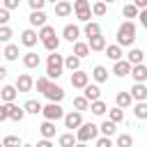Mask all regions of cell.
I'll return each instance as SVG.
<instances>
[{"label":"cell","instance_id":"6da1fadb","mask_svg":"<svg viewBox=\"0 0 147 147\" xmlns=\"http://www.w3.org/2000/svg\"><path fill=\"white\" fill-rule=\"evenodd\" d=\"M62 69H64V57L60 53H51L46 60V76L51 80H57L62 76Z\"/></svg>","mask_w":147,"mask_h":147},{"label":"cell","instance_id":"7a4b0ae2","mask_svg":"<svg viewBox=\"0 0 147 147\" xmlns=\"http://www.w3.org/2000/svg\"><path fill=\"white\" fill-rule=\"evenodd\" d=\"M136 41V23L133 21H124L117 28V44L119 46H131Z\"/></svg>","mask_w":147,"mask_h":147},{"label":"cell","instance_id":"3957f363","mask_svg":"<svg viewBox=\"0 0 147 147\" xmlns=\"http://www.w3.org/2000/svg\"><path fill=\"white\" fill-rule=\"evenodd\" d=\"M99 133H101V129H99L96 124L85 122V124L76 131V138H78V142H87V140H96V138H99Z\"/></svg>","mask_w":147,"mask_h":147},{"label":"cell","instance_id":"277c9868","mask_svg":"<svg viewBox=\"0 0 147 147\" xmlns=\"http://www.w3.org/2000/svg\"><path fill=\"white\" fill-rule=\"evenodd\" d=\"M46 119H51V122H57V119H64V110H62V106L60 103H46L44 106V113H41Z\"/></svg>","mask_w":147,"mask_h":147},{"label":"cell","instance_id":"5b68a950","mask_svg":"<svg viewBox=\"0 0 147 147\" xmlns=\"http://www.w3.org/2000/svg\"><path fill=\"white\" fill-rule=\"evenodd\" d=\"M83 124H85V122H83V113L71 110V113H67V115H64V126H67V129H71V131H74V129L78 131Z\"/></svg>","mask_w":147,"mask_h":147},{"label":"cell","instance_id":"8992f818","mask_svg":"<svg viewBox=\"0 0 147 147\" xmlns=\"http://www.w3.org/2000/svg\"><path fill=\"white\" fill-rule=\"evenodd\" d=\"M71 85L76 87V90H85L87 85H90V74H85V71H74L71 74Z\"/></svg>","mask_w":147,"mask_h":147},{"label":"cell","instance_id":"52a82bcc","mask_svg":"<svg viewBox=\"0 0 147 147\" xmlns=\"http://www.w3.org/2000/svg\"><path fill=\"white\" fill-rule=\"evenodd\" d=\"M37 41H39V32H37V30L28 28V30H23V32H21V44H23V46L32 48V46H37Z\"/></svg>","mask_w":147,"mask_h":147},{"label":"cell","instance_id":"ba28073f","mask_svg":"<svg viewBox=\"0 0 147 147\" xmlns=\"http://www.w3.org/2000/svg\"><path fill=\"white\" fill-rule=\"evenodd\" d=\"M51 103H60L62 99H64V90L60 87V85H55V83H51V87H48V92L44 94Z\"/></svg>","mask_w":147,"mask_h":147},{"label":"cell","instance_id":"9c48e42d","mask_svg":"<svg viewBox=\"0 0 147 147\" xmlns=\"http://www.w3.org/2000/svg\"><path fill=\"white\" fill-rule=\"evenodd\" d=\"M16 87H18V92H30V90L34 87V78H32L30 74H21V76L16 78Z\"/></svg>","mask_w":147,"mask_h":147},{"label":"cell","instance_id":"30bf717a","mask_svg":"<svg viewBox=\"0 0 147 147\" xmlns=\"http://www.w3.org/2000/svg\"><path fill=\"white\" fill-rule=\"evenodd\" d=\"M16 94H18V87L16 85H2V90H0L2 103H14L16 101Z\"/></svg>","mask_w":147,"mask_h":147},{"label":"cell","instance_id":"8fae6325","mask_svg":"<svg viewBox=\"0 0 147 147\" xmlns=\"http://www.w3.org/2000/svg\"><path fill=\"white\" fill-rule=\"evenodd\" d=\"M131 69H133V64H131L129 60H119V62H115V67H113V74H115L117 78H124L126 74H131Z\"/></svg>","mask_w":147,"mask_h":147},{"label":"cell","instance_id":"7c38bea8","mask_svg":"<svg viewBox=\"0 0 147 147\" xmlns=\"http://www.w3.org/2000/svg\"><path fill=\"white\" fill-rule=\"evenodd\" d=\"M46 18H48V16H46V14H44V9H41V11H30V18H28V21H30V25H32V28H39V30H41L44 25H48V23H46Z\"/></svg>","mask_w":147,"mask_h":147},{"label":"cell","instance_id":"4fadbf2b","mask_svg":"<svg viewBox=\"0 0 147 147\" xmlns=\"http://www.w3.org/2000/svg\"><path fill=\"white\" fill-rule=\"evenodd\" d=\"M129 92H131L133 101H147V85L145 83H136Z\"/></svg>","mask_w":147,"mask_h":147},{"label":"cell","instance_id":"5bb4252c","mask_svg":"<svg viewBox=\"0 0 147 147\" xmlns=\"http://www.w3.org/2000/svg\"><path fill=\"white\" fill-rule=\"evenodd\" d=\"M62 37H64L67 41H74V44H76V41H78V37H80V28L69 23V25H64V30H62Z\"/></svg>","mask_w":147,"mask_h":147},{"label":"cell","instance_id":"9a60e30c","mask_svg":"<svg viewBox=\"0 0 147 147\" xmlns=\"http://www.w3.org/2000/svg\"><path fill=\"white\" fill-rule=\"evenodd\" d=\"M83 96H85L90 103L99 101V99H101V90H99V85H87V87L83 90Z\"/></svg>","mask_w":147,"mask_h":147},{"label":"cell","instance_id":"2e32d148","mask_svg":"<svg viewBox=\"0 0 147 147\" xmlns=\"http://www.w3.org/2000/svg\"><path fill=\"white\" fill-rule=\"evenodd\" d=\"M131 76H133L136 83H145V80H147V64H145V62H142V64H136V67L131 69Z\"/></svg>","mask_w":147,"mask_h":147},{"label":"cell","instance_id":"e0dca14e","mask_svg":"<svg viewBox=\"0 0 147 147\" xmlns=\"http://www.w3.org/2000/svg\"><path fill=\"white\" fill-rule=\"evenodd\" d=\"M71 11H74V5H71V2H67V0H60V2L55 5V16H60V18L69 16Z\"/></svg>","mask_w":147,"mask_h":147},{"label":"cell","instance_id":"ac0fdd59","mask_svg":"<svg viewBox=\"0 0 147 147\" xmlns=\"http://www.w3.org/2000/svg\"><path fill=\"white\" fill-rule=\"evenodd\" d=\"M103 53H106V57L113 60V62H119V60H122V46H119V44H110Z\"/></svg>","mask_w":147,"mask_h":147},{"label":"cell","instance_id":"d6986e66","mask_svg":"<svg viewBox=\"0 0 147 147\" xmlns=\"http://www.w3.org/2000/svg\"><path fill=\"white\" fill-rule=\"evenodd\" d=\"M126 60H129V62L136 67V64H142L147 57H145V53H142L140 48H131V51H129V55H126Z\"/></svg>","mask_w":147,"mask_h":147},{"label":"cell","instance_id":"ffe728a7","mask_svg":"<svg viewBox=\"0 0 147 147\" xmlns=\"http://www.w3.org/2000/svg\"><path fill=\"white\" fill-rule=\"evenodd\" d=\"M115 101H117V106H119V108H129V106L133 103V96H131V92H129V90H124V92H117Z\"/></svg>","mask_w":147,"mask_h":147},{"label":"cell","instance_id":"44dd1931","mask_svg":"<svg viewBox=\"0 0 147 147\" xmlns=\"http://www.w3.org/2000/svg\"><path fill=\"white\" fill-rule=\"evenodd\" d=\"M83 32H85V37H87V39L99 37V34H101V25H99V23H94V21H90V23H85Z\"/></svg>","mask_w":147,"mask_h":147},{"label":"cell","instance_id":"7402d4cb","mask_svg":"<svg viewBox=\"0 0 147 147\" xmlns=\"http://www.w3.org/2000/svg\"><path fill=\"white\" fill-rule=\"evenodd\" d=\"M87 44H90V48H92V51H106V48H108V44H106V37H103V34L87 39Z\"/></svg>","mask_w":147,"mask_h":147},{"label":"cell","instance_id":"603a6c76","mask_svg":"<svg viewBox=\"0 0 147 147\" xmlns=\"http://www.w3.org/2000/svg\"><path fill=\"white\" fill-rule=\"evenodd\" d=\"M39 62H41V60H39V55H37V53H32V51L23 55V64H25V69H37V67H39Z\"/></svg>","mask_w":147,"mask_h":147},{"label":"cell","instance_id":"cb8c5ba5","mask_svg":"<svg viewBox=\"0 0 147 147\" xmlns=\"http://www.w3.org/2000/svg\"><path fill=\"white\" fill-rule=\"evenodd\" d=\"M64 69H69L71 74H74V71H78V69H80V57H78V55H74V53H71V55H67V57H64Z\"/></svg>","mask_w":147,"mask_h":147},{"label":"cell","instance_id":"d4e9b609","mask_svg":"<svg viewBox=\"0 0 147 147\" xmlns=\"http://www.w3.org/2000/svg\"><path fill=\"white\" fill-rule=\"evenodd\" d=\"M92 78H94L96 83H106V80H108V69H106L103 64H96V67L92 69Z\"/></svg>","mask_w":147,"mask_h":147},{"label":"cell","instance_id":"484cf974","mask_svg":"<svg viewBox=\"0 0 147 147\" xmlns=\"http://www.w3.org/2000/svg\"><path fill=\"white\" fill-rule=\"evenodd\" d=\"M23 108H25V113H30V115H37V113H44V106L37 101V99H28L25 103H23Z\"/></svg>","mask_w":147,"mask_h":147},{"label":"cell","instance_id":"4316f807","mask_svg":"<svg viewBox=\"0 0 147 147\" xmlns=\"http://www.w3.org/2000/svg\"><path fill=\"white\" fill-rule=\"evenodd\" d=\"M39 133L44 136V138H55V122H51V119H46L41 126H39Z\"/></svg>","mask_w":147,"mask_h":147},{"label":"cell","instance_id":"83f0119b","mask_svg":"<svg viewBox=\"0 0 147 147\" xmlns=\"http://www.w3.org/2000/svg\"><path fill=\"white\" fill-rule=\"evenodd\" d=\"M23 117H25V108H21V106H16V103H9V119L21 122Z\"/></svg>","mask_w":147,"mask_h":147},{"label":"cell","instance_id":"f1b7e54d","mask_svg":"<svg viewBox=\"0 0 147 147\" xmlns=\"http://www.w3.org/2000/svg\"><path fill=\"white\" fill-rule=\"evenodd\" d=\"M101 136H106V138H113L115 136V131H117V124L115 122H110V119H106V122H101Z\"/></svg>","mask_w":147,"mask_h":147},{"label":"cell","instance_id":"f546056e","mask_svg":"<svg viewBox=\"0 0 147 147\" xmlns=\"http://www.w3.org/2000/svg\"><path fill=\"white\" fill-rule=\"evenodd\" d=\"M57 142H60V147H76V145H78V138H76L74 133H62V136L57 138Z\"/></svg>","mask_w":147,"mask_h":147},{"label":"cell","instance_id":"4dcf8cb0","mask_svg":"<svg viewBox=\"0 0 147 147\" xmlns=\"http://www.w3.org/2000/svg\"><path fill=\"white\" fill-rule=\"evenodd\" d=\"M122 14H124V18H129V21H131V18H138V16H140V9H138L133 2H129V5H124V7H122Z\"/></svg>","mask_w":147,"mask_h":147},{"label":"cell","instance_id":"1f68e13d","mask_svg":"<svg viewBox=\"0 0 147 147\" xmlns=\"http://www.w3.org/2000/svg\"><path fill=\"white\" fill-rule=\"evenodd\" d=\"M90 51H92V48H90V44H85V41H76V44H74V55H78L80 60H83L85 55H90Z\"/></svg>","mask_w":147,"mask_h":147},{"label":"cell","instance_id":"d6a6232c","mask_svg":"<svg viewBox=\"0 0 147 147\" xmlns=\"http://www.w3.org/2000/svg\"><path fill=\"white\" fill-rule=\"evenodd\" d=\"M2 55H5L7 62H14V60L18 57V46H16V44H7L5 51H2Z\"/></svg>","mask_w":147,"mask_h":147},{"label":"cell","instance_id":"836d02e7","mask_svg":"<svg viewBox=\"0 0 147 147\" xmlns=\"http://www.w3.org/2000/svg\"><path fill=\"white\" fill-rule=\"evenodd\" d=\"M133 115H136L138 119H147V101H138V103L133 106Z\"/></svg>","mask_w":147,"mask_h":147},{"label":"cell","instance_id":"e575fe53","mask_svg":"<svg viewBox=\"0 0 147 147\" xmlns=\"http://www.w3.org/2000/svg\"><path fill=\"white\" fill-rule=\"evenodd\" d=\"M53 37H55V28H53V25H44V28L39 30V39H41V44L48 41V39H53Z\"/></svg>","mask_w":147,"mask_h":147},{"label":"cell","instance_id":"d590c367","mask_svg":"<svg viewBox=\"0 0 147 147\" xmlns=\"http://www.w3.org/2000/svg\"><path fill=\"white\" fill-rule=\"evenodd\" d=\"M34 85H37V92L46 94V92H48V87H51V78H48V76H41V78H37V80H34Z\"/></svg>","mask_w":147,"mask_h":147},{"label":"cell","instance_id":"8d00e7d4","mask_svg":"<svg viewBox=\"0 0 147 147\" xmlns=\"http://www.w3.org/2000/svg\"><path fill=\"white\" fill-rule=\"evenodd\" d=\"M74 108H76L78 113H83V110H90V108H92V103H90L85 96H76V99H74Z\"/></svg>","mask_w":147,"mask_h":147},{"label":"cell","instance_id":"74e56055","mask_svg":"<svg viewBox=\"0 0 147 147\" xmlns=\"http://www.w3.org/2000/svg\"><path fill=\"white\" fill-rule=\"evenodd\" d=\"M115 147H133V138L129 133H119L115 140Z\"/></svg>","mask_w":147,"mask_h":147},{"label":"cell","instance_id":"f35d334b","mask_svg":"<svg viewBox=\"0 0 147 147\" xmlns=\"http://www.w3.org/2000/svg\"><path fill=\"white\" fill-rule=\"evenodd\" d=\"M74 11L76 14H85V11H92V7H90L87 0H74Z\"/></svg>","mask_w":147,"mask_h":147},{"label":"cell","instance_id":"ab89813d","mask_svg":"<svg viewBox=\"0 0 147 147\" xmlns=\"http://www.w3.org/2000/svg\"><path fill=\"white\" fill-rule=\"evenodd\" d=\"M2 147H23V142H21L18 136H5L2 138Z\"/></svg>","mask_w":147,"mask_h":147},{"label":"cell","instance_id":"60d3db41","mask_svg":"<svg viewBox=\"0 0 147 147\" xmlns=\"http://www.w3.org/2000/svg\"><path fill=\"white\" fill-rule=\"evenodd\" d=\"M90 110H92L94 115H99V117H101V115H106V113H108V106L99 99V101H94V103H92V108H90Z\"/></svg>","mask_w":147,"mask_h":147},{"label":"cell","instance_id":"b9f144b4","mask_svg":"<svg viewBox=\"0 0 147 147\" xmlns=\"http://www.w3.org/2000/svg\"><path fill=\"white\" fill-rule=\"evenodd\" d=\"M124 119V108H119V106H115V108H110V122H115V124H119Z\"/></svg>","mask_w":147,"mask_h":147},{"label":"cell","instance_id":"7bdbcfd3","mask_svg":"<svg viewBox=\"0 0 147 147\" xmlns=\"http://www.w3.org/2000/svg\"><path fill=\"white\" fill-rule=\"evenodd\" d=\"M106 9H108V5H106L103 0H96V2L92 5V14H94V16H103Z\"/></svg>","mask_w":147,"mask_h":147},{"label":"cell","instance_id":"ee69618b","mask_svg":"<svg viewBox=\"0 0 147 147\" xmlns=\"http://www.w3.org/2000/svg\"><path fill=\"white\" fill-rule=\"evenodd\" d=\"M44 48H46L48 53H57V48H60V39H57V37H53V39L44 41Z\"/></svg>","mask_w":147,"mask_h":147},{"label":"cell","instance_id":"f6af8a7d","mask_svg":"<svg viewBox=\"0 0 147 147\" xmlns=\"http://www.w3.org/2000/svg\"><path fill=\"white\" fill-rule=\"evenodd\" d=\"M9 39H11V28H9V25H2V28H0V41L9 44Z\"/></svg>","mask_w":147,"mask_h":147},{"label":"cell","instance_id":"bcb514c9","mask_svg":"<svg viewBox=\"0 0 147 147\" xmlns=\"http://www.w3.org/2000/svg\"><path fill=\"white\" fill-rule=\"evenodd\" d=\"M46 2H48V0H28V5H30V9H32V11H41Z\"/></svg>","mask_w":147,"mask_h":147},{"label":"cell","instance_id":"7dc6e473","mask_svg":"<svg viewBox=\"0 0 147 147\" xmlns=\"http://www.w3.org/2000/svg\"><path fill=\"white\" fill-rule=\"evenodd\" d=\"M9 119V103H2L0 106V122H7Z\"/></svg>","mask_w":147,"mask_h":147},{"label":"cell","instance_id":"c3c4849f","mask_svg":"<svg viewBox=\"0 0 147 147\" xmlns=\"http://www.w3.org/2000/svg\"><path fill=\"white\" fill-rule=\"evenodd\" d=\"M96 147H113V140L106 138V136H101V138H96Z\"/></svg>","mask_w":147,"mask_h":147},{"label":"cell","instance_id":"681fc988","mask_svg":"<svg viewBox=\"0 0 147 147\" xmlns=\"http://www.w3.org/2000/svg\"><path fill=\"white\" fill-rule=\"evenodd\" d=\"M7 21H9V9H5V7H2V9H0V23H2V25H7Z\"/></svg>","mask_w":147,"mask_h":147},{"label":"cell","instance_id":"f907efd6","mask_svg":"<svg viewBox=\"0 0 147 147\" xmlns=\"http://www.w3.org/2000/svg\"><path fill=\"white\" fill-rule=\"evenodd\" d=\"M2 7L5 9H16L18 7V0H2Z\"/></svg>","mask_w":147,"mask_h":147},{"label":"cell","instance_id":"816d5d0a","mask_svg":"<svg viewBox=\"0 0 147 147\" xmlns=\"http://www.w3.org/2000/svg\"><path fill=\"white\" fill-rule=\"evenodd\" d=\"M138 18H140V25L147 30V9H140V16Z\"/></svg>","mask_w":147,"mask_h":147},{"label":"cell","instance_id":"f5cc1de1","mask_svg":"<svg viewBox=\"0 0 147 147\" xmlns=\"http://www.w3.org/2000/svg\"><path fill=\"white\" fill-rule=\"evenodd\" d=\"M34 147H53V142H51L48 138H44V140H39V142L34 145Z\"/></svg>","mask_w":147,"mask_h":147},{"label":"cell","instance_id":"db71d44e","mask_svg":"<svg viewBox=\"0 0 147 147\" xmlns=\"http://www.w3.org/2000/svg\"><path fill=\"white\" fill-rule=\"evenodd\" d=\"M133 5H136L138 9H147V0H133Z\"/></svg>","mask_w":147,"mask_h":147},{"label":"cell","instance_id":"11a10c76","mask_svg":"<svg viewBox=\"0 0 147 147\" xmlns=\"http://www.w3.org/2000/svg\"><path fill=\"white\" fill-rule=\"evenodd\" d=\"M76 147H87V145H85V142H78V145H76Z\"/></svg>","mask_w":147,"mask_h":147},{"label":"cell","instance_id":"9f6ffc18","mask_svg":"<svg viewBox=\"0 0 147 147\" xmlns=\"http://www.w3.org/2000/svg\"><path fill=\"white\" fill-rule=\"evenodd\" d=\"M48 2H53V5H57V2H60V0H48Z\"/></svg>","mask_w":147,"mask_h":147},{"label":"cell","instance_id":"6f0895ef","mask_svg":"<svg viewBox=\"0 0 147 147\" xmlns=\"http://www.w3.org/2000/svg\"><path fill=\"white\" fill-rule=\"evenodd\" d=\"M103 2H106V5H108V2H115V0H103Z\"/></svg>","mask_w":147,"mask_h":147},{"label":"cell","instance_id":"680465c9","mask_svg":"<svg viewBox=\"0 0 147 147\" xmlns=\"http://www.w3.org/2000/svg\"><path fill=\"white\" fill-rule=\"evenodd\" d=\"M23 147H34V145H23Z\"/></svg>","mask_w":147,"mask_h":147}]
</instances>
